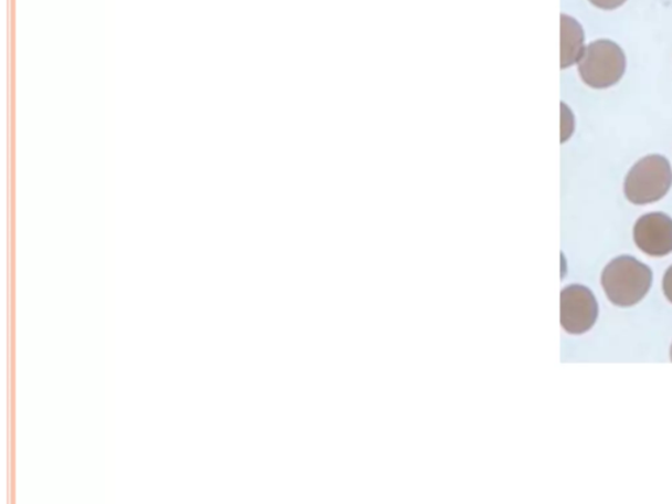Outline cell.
I'll return each mask as SVG.
<instances>
[{
    "label": "cell",
    "mask_w": 672,
    "mask_h": 504,
    "mask_svg": "<svg viewBox=\"0 0 672 504\" xmlns=\"http://www.w3.org/2000/svg\"><path fill=\"white\" fill-rule=\"evenodd\" d=\"M672 185L669 160L662 156H649L637 162L626 179V195L636 206H647L661 200Z\"/></svg>",
    "instance_id": "3"
},
{
    "label": "cell",
    "mask_w": 672,
    "mask_h": 504,
    "mask_svg": "<svg viewBox=\"0 0 672 504\" xmlns=\"http://www.w3.org/2000/svg\"><path fill=\"white\" fill-rule=\"evenodd\" d=\"M599 315L597 298L584 285L567 286L561 293V325L573 335L591 330Z\"/></svg>",
    "instance_id": "4"
},
{
    "label": "cell",
    "mask_w": 672,
    "mask_h": 504,
    "mask_svg": "<svg viewBox=\"0 0 672 504\" xmlns=\"http://www.w3.org/2000/svg\"><path fill=\"white\" fill-rule=\"evenodd\" d=\"M651 283H653L651 270L632 256L613 259L601 273V285L607 297L620 307L641 303L650 291Z\"/></svg>",
    "instance_id": "1"
},
{
    "label": "cell",
    "mask_w": 672,
    "mask_h": 504,
    "mask_svg": "<svg viewBox=\"0 0 672 504\" xmlns=\"http://www.w3.org/2000/svg\"><path fill=\"white\" fill-rule=\"evenodd\" d=\"M627 0H590L595 7H598L600 10L611 11L619 9L622 4H624Z\"/></svg>",
    "instance_id": "8"
},
{
    "label": "cell",
    "mask_w": 672,
    "mask_h": 504,
    "mask_svg": "<svg viewBox=\"0 0 672 504\" xmlns=\"http://www.w3.org/2000/svg\"><path fill=\"white\" fill-rule=\"evenodd\" d=\"M637 248L650 256H666L672 252V219L663 213L642 216L634 227Z\"/></svg>",
    "instance_id": "5"
},
{
    "label": "cell",
    "mask_w": 672,
    "mask_h": 504,
    "mask_svg": "<svg viewBox=\"0 0 672 504\" xmlns=\"http://www.w3.org/2000/svg\"><path fill=\"white\" fill-rule=\"evenodd\" d=\"M579 63L580 78L592 88H608L626 73L627 60L613 41L599 40L586 46Z\"/></svg>",
    "instance_id": "2"
},
{
    "label": "cell",
    "mask_w": 672,
    "mask_h": 504,
    "mask_svg": "<svg viewBox=\"0 0 672 504\" xmlns=\"http://www.w3.org/2000/svg\"><path fill=\"white\" fill-rule=\"evenodd\" d=\"M671 361H672V347H671Z\"/></svg>",
    "instance_id": "10"
},
{
    "label": "cell",
    "mask_w": 672,
    "mask_h": 504,
    "mask_svg": "<svg viewBox=\"0 0 672 504\" xmlns=\"http://www.w3.org/2000/svg\"><path fill=\"white\" fill-rule=\"evenodd\" d=\"M563 132H561V141L565 143L566 139H569L571 133L574 132V116L571 111L563 104Z\"/></svg>",
    "instance_id": "7"
},
{
    "label": "cell",
    "mask_w": 672,
    "mask_h": 504,
    "mask_svg": "<svg viewBox=\"0 0 672 504\" xmlns=\"http://www.w3.org/2000/svg\"><path fill=\"white\" fill-rule=\"evenodd\" d=\"M663 292L664 296H666L672 304V265L663 277Z\"/></svg>",
    "instance_id": "9"
},
{
    "label": "cell",
    "mask_w": 672,
    "mask_h": 504,
    "mask_svg": "<svg viewBox=\"0 0 672 504\" xmlns=\"http://www.w3.org/2000/svg\"><path fill=\"white\" fill-rule=\"evenodd\" d=\"M585 33L576 19L561 17V67L576 65L585 53Z\"/></svg>",
    "instance_id": "6"
}]
</instances>
